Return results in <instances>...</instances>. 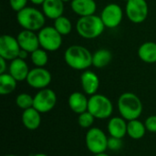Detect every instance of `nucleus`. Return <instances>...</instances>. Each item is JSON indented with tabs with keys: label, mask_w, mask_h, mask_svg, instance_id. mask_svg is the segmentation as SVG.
Masks as SVG:
<instances>
[{
	"label": "nucleus",
	"mask_w": 156,
	"mask_h": 156,
	"mask_svg": "<svg viewBox=\"0 0 156 156\" xmlns=\"http://www.w3.org/2000/svg\"><path fill=\"white\" fill-rule=\"evenodd\" d=\"M64 59L67 65L75 70H86L92 66V54L85 47L72 45L64 53Z\"/></svg>",
	"instance_id": "f257e3e1"
},
{
	"label": "nucleus",
	"mask_w": 156,
	"mask_h": 156,
	"mask_svg": "<svg viewBox=\"0 0 156 156\" xmlns=\"http://www.w3.org/2000/svg\"><path fill=\"white\" fill-rule=\"evenodd\" d=\"M118 111L126 121L139 119L143 113L144 106L141 99L133 92H124L118 99Z\"/></svg>",
	"instance_id": "f03ea898"
},
{
	"label": "nucleus",
	"mask_w": 156,
	"mask_h": 156,
	"mask_svg": "<svg viewBox=\"0 0 156 156\" xmlns=\"http://www.w3.org/2000/svg\"><path fill=\"white\" fill-rule=\"evenodd\" d=\"M105 26L100 16L91 15L81 16L76 23L78 34L85 39H94L99 37L104 31Z\"/></svg>",
	"instance_id": "7ed1b4c3"
},
{
	"label": "nucleus",
	"mask_w": 156,
	"mask_h": 156,
	"mask_svg": "<svg viewBox=\"0 0 156 156\" xmlns=\"http://www.w3.org/2000/svg\"><path fill=\"white\" fill-rule=\"evenodd\" d=\"M16 20L24 29L36 32L45 27L46 16L37 8L27 6L16 13Z\"/></svg>",
	"instance_id": "20e7f679"
},
{
	"label": "nucleus",
	"mask_w": 156,
	"mask_h": 156,
	"mask_svg": "<svg viewBox=\"0 0 156 156\" xmlns=\"http://www.w3.org/2000/svg\"><path fill=\"white\" fill-rule=\"evenodd\" d=\"M88 112H90L96 119L104 120L112 116L113 112V105L107 96L96 93L89 98Z\"/></svg>",
	"instance_id": "39448f33"
},
{
	"label": "nucleus",
	"mask_w": 156,
	"mask_h": 156,
	"mask_svg": "<svg viewBox=\"0 0 156 156\" xmlns=\"http://www.w3.org/2000/svg\"><path fill=\"white\" fill-rule=\"evenodd\" d=\"M108 137L105 133L98 128L91 127L85 136V143L88 150L93 154L105 153L108 149Z\"/></svg>",
	"instance_id": "423d86ee"
},
{
	"label": "nucleus",
	"mask_w": 156,
	"mask_h": 156,
	"mask_svg": "<svg viewBox=\"0 0 156 156\" xmlns=\"http://www.w3.org/2000/svg\"><path fill=\"white\" fill-rule=\"evenodd\" d=\"M40 48L47 51H56L62 45V35L54 27H44L37 33Z\"/></svg>",
	"instance_id": "0eeeda50"
},
{
	"label": "nucleus",
	"mask_w": 156,
	"mask_h": 156,
	"mask_svg": "<svg viewBox=\"0 0 156 156\" xmlns=\"http://www.w3.org/2000/svg\"><path fill=\"white\" fill-rule=\"evenodd\" d=\"M125 13L131 22L141 24L148 16V4L146 0H129L126 2Z\"/></svg>",
	"instance_id": "6e6552de"
},
{
	"label": "nucleus",
	"mask_w": 156,
	"mask_h": 156,
	"mask_svg": "<svg viewBox=\"0 0 156 156\" xmlns=\"http://www.w3.org/2000/svg\"><path fill=\"white\" fill-rule=\"evenodd\" d=\"M57 94L51 89L39 90L34 96L33 107L40 113H47L54 109L57 104Z\"/></svg>",
	"instance_id": "1a4fd4ad"
},
{
	"label": "nucleus",
	"mask_w": 156,
	"mask_h": 156,
	"mask_svg": "<svg viewBox=\"0 0 156 156\" xmlns=\"http://www.w3.org/2000/svg\"><path fill=\"white\" fill-rule=\"evenodd\" d=\"M52 76L51 73L44 67H36L30 69L27 78L26 80L27 83L33 89L42 90L48 88L51 83Z\"/></svg>",
	"instance_id": "9d476101"
},
{
	"label": "nucleus",
	"mask_w": 156,
	"mask_h": 156,
	"mask_svg": "<svg viewBox=\"0 0 156 156\" xmlns=\"http://www.w3.org/2000/svg\"><path fill=\"white\" fill-rule=\"evenodd\" d=\"M100 16L106 27L115 28L122 21L123 11L118 4L111 3L103 7Z\"/></svg>",
	"instance_id": "9b49d317"
},
{
	"label": "nucleus",
	"mask_w": 156,
	"mask_h": 156,
	"mask_svg": "<svg viewBox=\"0 0 156 156\" xmlns=\"http://www.w3.org/2000/svg\"><path fill=\"white\" fill-rule=\"evenodd\" d=\"M21 50L17 38L11 35H2L0 37V57L7 61H12L18 58Z\"/></svg>",
	"instance_id": "f8f14e48"
},
{
	"label": "nucleus",
	"mask_w": 156,
	"mask_h": 156,
	"mask_svg": "<svg viewBox=\"0 0 156 156\" xmlns=\"http://www.w3.org/2000/svg\"><path fill=\"white\" fill-rule=\"evenodd\" d=\"M21 49H24L29 53H32L36 49L40 48L38 36L35 31L23 29L16 37Z\"/></svg>",
	"instance_id": "ddd939ff"
},
{
	"label": "nucleus",
	"mask_w": 156,
	"mask_h": 156,
	"mask_svg": "<svg viewBox=\"0 0 156 156\" xmlns=\"http://www.w3.org/2000/svg\"><path fill=\"white\" fill-rule=\"evenodd\" d=\"M81 88L86 95L92 96L97 93L100 87V79L96 73L86 69L80 75Z\"/></svg>",
	"instance_id": "4468645a"
},
{
	"label": "nucleus",
	"mask_w": 156,
	"mask_h": 156,
	"mask_svg": "<svg viewBox=\"0 0 156 156\" xmlns=\"http://www.w3.org/2000/svg\"><path fill=\"white\" fill-rule=\"evenodd\" d=\"M29 71L30 69L26 60L19 58L10 61V64L8 66V73L12 75V77L17 82L26 80Z\"/></svg>",
	"instance_id": "2eb2a0df"
},
{
	"label": "nucleus",
	"mask_w": 156,
	"mask_h": 156,
	"mask_svg": "<svg viewBox=\"0 0 156 156\" xmlns=\"http://www.w3.org/2000/svg\"><path fill=\"white\" fill-rule=\"evenodd\" d=\"M70 6L72 11L80 17L94 15L97 9L95 0H72Z\"/></svg>",
	"instance_id": "dca6fc26"
},
{
	"label": "nucleus",
	"mask_w": 156,
	"mask_h": 156,
	"mask_svg": "<svg viewBox=\"0 0 156 156\" xmlns=\"http://www.w3.org/2000/svg\"><path fill=\"white\" fill-rule=\"evenodd\" d=\"M68 103H69V109L73 112H75L79 115V114L88 111L89 99L87 98L85 93H82L80 91H75L69 95Z\"/></svg>",
	"instance_id": "f3484780"
},
{
	"label": "nucleus",
	"mask_w": 156,
	"mask_h": 156,
	"mask_svg": "<svg viewBox=\"0 0 156 156\" xmlns=\"http://www.w3.org/2000/svg\"><path fill=\"white\" fill-rule=\"evenodd\" d=\"M127 124L128 122L122 116L111 118L107 125L110 136L122 139L127 134Z\"/></svg>",
	"instance_id": "a211bd4d"
},
{
	"label": "nucleus",
	"mask_w": 156,
	"mask_h": 156,
	"mask_svg": "<svg viewBox=\"0 0 156 156\" xmlns=\"http://www.w3.org/2000/svg\"><path fill=\"white\" fill-rule=\"evenodd\" d=\"M42 12L49 19H57L63 16L64 2L62 0H45L42 4Z\"/></svg>",
	"instance_id": "6ab92c4d"
},
{
	"label": "nucleus",
	"mask_w": 156,
	"mask_h": 156,
	"mask_svg": "<svg viewBox=\"0 0 156 156\" xmlns=\"http://www.w3.org/2000/svg\"><path fill=\"white\" fill-rule=\"evenodd\" d=\"M41 113L34 107L25 110L22 113L21 119L23 125L29 131L37 130L41 124Z\"/></svg>",
	"instance_id": "aec40b11"
},
{
	"label": "nucleus",
	"mask_w": 156,
	"mask_h": 156,
	"mask_svg": "<svg viewBox=\"0 0 156 156\" xmlns=\"http://www.w3.org/2000/svg\"><path fill=\"white\" fill-rule=\"evenodd\" d=\"M138 56L142 61L153 64L156 63V43L147 41L143 43L138 48Z\"/></svg>",
	"instance_id": "412c9836"
},
{
	"label": "nucleus",
	"mask_w": 156,
	"mask_h": 156,
	"mask_svg": "<svg viewBox=\"0 0 156 156\" xmlns=\"http://www.w3.org/2000/svg\"><path fill=\"white\" fill-rule=\"evenodd\" d=\"M146 127L144 122L139 119L129 121L127 124V134L133 140H140L144 137L146 133Z\"/></svg>",
	"instance_id": "4be33fe9"
},
{
	"label": "nucleus",
	"mask_w": 156,
	"mask_h": 156,
	"mask_svg": "<svg viewBox=\"0 0 156 156\" xmlns=\"http://www.w3.org/2000/svg\"><path fill=\"white\" fill-rule=\"evenodd\" d=\"M112 55L109 49L100 48L92 54V66L97 69L105 68L112 61Z\"/></svg>",
	"instance_id": "5701e85b"
},
{
	"label": "nucleus",
	"mask_w": 156,
	"mask_h": 156,
	"mask_svg": "<svg viewBox=\"0 0 156 156\" xmlns=\"http://www.w3.org/2000/svg\"><path fill=\"white\" fill-rule=\"evenodd\" d=\"M17 81L10 75L5 72L4 74H0V94L1 95H8L12 93L16 88Z\"/></svg>",
	"instance_id": "b1692460"
},
{
	"label": "nucleus",
	"mask_w": 156,
	"mask_h": 156,
	"mask_svg": "<svg viewBox=\"0 0 156 156\" xmlns=\"http://www.w3.org/2000/svg\"><path fill=\"white\" fill-rule=\"evenodd\" d=\"M62 36H67L72 31V23L65 16H61L54 20L53 26Z\"/></svg>",
	"instance_id": "393cba45"
},
{
	"label": "nucleus",
	"mask_w": 156,
	"mask_h": 156,
	"mask_svg": "<svg viewBox=\"0 0 156 156\" xmlns=\"http://www.w3.org/2000/svg\"><path fill=\"white\" fill-rule=\"evenodd\" d=\"M30 58L32 63L36 67H45L48 61V55L47 53V50L39 48L30 53Z\"/></svg>",
	"instance_id": "a878e982"
},
{
	"label": "nucleus",
	"mask_w": 156,
	"mask_h": 156,
	"mask_svg": "<svg viewBox=\"0 0 156 156\" xmlns=\"http://www.w3.org/2000/svg\"><path fill=\"white\" fill-rule=\"evenodd\" d=\"M16 104L23 111L32 108L34 104V97L28 93H20L16 98Z\"/></svg>",
	"instance_id": "bb28decb"
},
{
	"label": "nucleus",
	"mask_w": 156,
	"mask_h": 156,
	"mask_svg": "<svg viewBox=\"0 0 156 156\" xmlns=\"http://www.w3.org/2000/svg\"><path fill=\"white\" fill-rule=\"evenodd\" d=\"M95 119L96 118L90 112L87 111V112H84L79 114L78 123L83 129H90V128L92 127Z\"/></svg>",
	"instance_id": "cd10ccee"
},
{
	"label": "nucleus",
	"mask_w": 156,
	"mask_h": 156,
	"mask_svg": "<svg viewBox=\"0 0 156 156\" xmlns=\"http://www.w3.org/2000/svg\"><path fill=\"white\" fill-rule=\"evenodd\" d=\"M122 147V141L120 138L112 137L108 139V149L112 151H119Z\"/></svg>",
	"instance_id": "c85d7f7f"
},
{
	"label": "nucleus",
	"mask_w": 156,
	"mask_h": 156,
	"mask_svg": "<svg viewBox=\"0 0 156 156\" xmlns=\"http://www.w3.org/2000/svg\"><path fill=\"white\" fill-rule=\"evenodd\" d=\"M27 1L28 0H9V5H10V7L12 8V10H14L17 13L20 10L27 7Z\"/></svg>",
	"instance_id": "c756f323"
},
{
	"label": "nucleus",
	"mask_w": 156,
	"mask_h": 156,
	"mask_svg": "<svg viewBox=\"0 0 156 156\" xmlns=\"http://www.w3.org/2000/svg\"><path fill=\"white\" fill-rule=\"evenodd\" d=\"M146 130L150 133H156V115L149 116L144 122Z\"/></svg>",
	"instance_id": "7c9ffc66"
},
{
	"label": "nucleus",
	"mask_w": 156,
	"mask_h": 156,
	"mask_svg": "<svg viewBox=\"0 0 156 156\" xmlns=\"http://www.w3.org/2000/svg\"><path fill=\"white\" fill-rule=\"evenodd\" d=\"M7 60L0 57V74H4L7 70Z\"/></svg>",
	"instance_id": "2f4dec72"
},
{
	"label": "nucleus",
	"mask_w": 156,
	"mask_h": 156,
	"mask_svg": "<svg viewBox=\"0 0 156 156\" xmlns=\"http://www.w3.org/2000/svg\"><path fill=\"white\" fill-rule=\"evenodd\" d=\"M29 54H30L29 52H27V51H26V50H24V49H21V50H20V52H19V54H18V58L26 60V58L28 57V55H29Z\"/></svg>",
	"instance_id": "473e14b6"
},
{
	"label": "nucleus",
	"mask_w": 156,
	"mask_h": 156,
	"mask_svg": "<svg viewBox=\"0 0 156 156\" xmlns=\"http://www.w3.org/2000/svg\"><path fill=\"white\" fill-rule=\"evenodd\" d=\"M32 4H34V5H42V4L45 2V0H29Z\"/></svg>",
	"instance_id": "72a5a7b5"
},
{
	"label": "nucleus",
	"mask_w": 156,
	"mask_h": 156,
	"mask_svg": "<svg viewBox=\"0 0 156 156\" xmlns=\"http://www.w3.org/2000/svg\"><path fill=\"white\" fill-rule=\"evenodd\" d=\"M94 156H109L106 153H101V154H94Z\"/></svg>",
	"instance_id": "f704fd0d"
},
{
	"label": "nucleus",
	"mask_w": 156,
	"mask_h": 156,
	"mask_svg": "<svg viewBox=\"0 0 156 156\" xmlns=\"http://www.w3.org/2000/svg\"><path fill=\"white\" fill-rule=\"evenodd\" d=\"M33 156H48L47 154H34Z\"/></svg>",
	"instance_id": "c9c22d12"
},
{
	"label": "nucleus",
	"mask_w": 156,
	"mask_h": 156,
	"mask_svg": "<svg viewBox=\"0 0 156 156\" xmlns=\"http://www.w3.org/2000/svg\"><path fill=\"white\" fill-rule=\"evenodd\" d=\"M62 1H63L64 3H67V2H71L72 0H62Z\"/></svg>",
	"instance_id": "e433bc0d"
},
{
	"label": "nucleus",
	"mask_w": 156,
	"mask_h": 156,
	"mask_svg": "<svg viewBox=\"0 0 156 156\" xmlns=\"http://www.w3.org/2000/svg\"><path fill=\"white\" fill-rule=\"evenodd\" d=\"M5 156H17V155H15V154H7V155H5Z\"/></svg>",
	"instance_id": "4c0bfd02"
},
{
	"label": "nucleus",
	"mask_w": 156,
	"mask_h": 156,
	"mask_svg": "<svg viewBox=\"0 0 156 156\" xmlns=\"http://www.w3.org/2000/svg\"><path fill=\"white\" fill-rule=\"evenodd\" d=\"M123 1H125V2H128L129 0H123Z\"/></svg>",
	"instance_id": "58836bf2"
}]
</instances>
